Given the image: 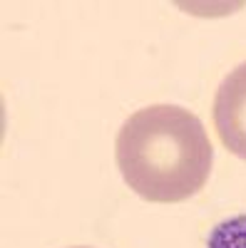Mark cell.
<instances>
[{
    "mask_svg": "<svg viewBox=\"0 0 246 248\" xmlns=\"http://www.w3.org/2000/svg\"><path fill=\"white\" fill-rule=\"evenodd\" d=\"M115 156L122 179L139 199L179 203L207 186L214 149L194 112L177 105H149L122 124Z\"/></svg>",
    "mask_w": 246,
    "mask_h": 248,
    "instance_id": "1",
    "label": "cell"
},
{
    "mask_svg": "<svg viewBox=\"0 0 246 248\" xmlns=\"http://www.w3.org/2000/svg\"><path fill=\"white\" fill-rule=\"evenodd\" d=\"M212 117L219 141L234 156L246 161V62L236 65L221 79Z\"/></svg>",
    "mask_w": 246,
    "mask_h": 248,
    "instance_id": "2",
    "label": "cell"
},
{
    "mask_svg": "<svg viewBox=\"0 0 246 248\" xmlns=\"http://www.w3.org/2000/svg\"><path fill=\"white\" fill-rule=\"evenodd\" d=\"M207 248H246V214L216 223L207 238Z\"/></svg>",
    "mask_w": 246,
    "mask_h": 248,
    "instance_id": "3",
    "label": "cell"
},
{
    "mask_svg": "<svg viewBox=\"0 0 246 248\" xmlns=\"http://www.w3.org/2000/svg\"><path fill=\"white\" fill-rule=\"evenodd\" d=\"M72 248H87V246H72Z\"/></svg>",
    "mask_w": 246,
    "mask_h": 248,
    "instance_id": "4",
    "label": "cell"
}]
</instances>
